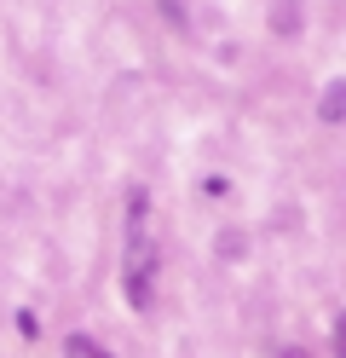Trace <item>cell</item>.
Masks as SVG:
<instances>
[{
	"label": "cell",
	"mask_w": 346,
	"mask_h": 358,
	"mask_svg": "<svg viewBox=\"0 0 346 358\" xmlns=\"http://www.w3.org/2000/svg\"><path fill=\"white\" fill-rule=\"evenodd\" d=\"M317 116L329 122V127H335V122L346 116V81H323V99H317Z\"/></svg>",
	"instance_id": "7a4b0ae2"
},
{
	"label": "cell",
	"mask_w": 346,
	"mask_h": 358,
	"mask_svg": "<svg viewBox=\"0 0 346 358\" xmlns=\"http://www.w3.org/2000/svg\"><path fill=\"white\" fill-rule=\"evenodd\" d=\"M271 24H277V35H294L300 24H306V6H300V0H277V17H271Z\"/></svg>",
	"instance_id": "3957f363"
},
{
	"label": "cell",
	"mask_w": 346,
	"mask_h": 358,
	"mask_svg": "<svg viewBox=\"0 0 346 358\" xmlns=\"http://www.w3.org/2000/svg\"><path fill=\"white\" fill-rule=\"evenodd\" d=\"M17 335H41V318H35V312H17Z\"/></svg>",
	"instance_id": "5b68a950"
},
{
	"label": "cell",
	"mask_w": 346,
	"mask_h": 358,
	"mask_svg": "<svg viewBox=\"0 0 346 358\" xmlns=\"http://www.w3.org/2000/svg\"><path fill=\"white\" fill-rule=\"evenodd\" d=\"M283 358H306V352H294V347H289V352H283Z\"/></svg>",
	"instance_id": "8992f818"
},
{
	"label": "cell",
	"mask_w": 346,
	"mask_h": 358,
	"mask_svg": "<svg viewBox=\"0 0 346 358\" xmlns=\"http://www.w3.org/2000/svg\"><path fill=\"white\" fill-rule=\"evenodd\" d=\"M64 352H69V358H115V352H104L99 341H92V335H69Z\"/></svg>",
	"instance_id": "277c9868"
},
{
	"label": "cell",
	"mask_w": 346,
	"mask_h": 358,
	"mask_svg": "<svg viewBox=\"0 0 346 358\" xmlns=\"http://www.w3.org/2000/svg\"><path fill=\"white\" fill-rule=\"evenodd\" d=\"M156 266H161V255H156V243H150L145 231H127L122 289H127V301H133L138 312H150V295H156Z\"/></svg>",
	"instance_id": "6da1fadb"
}]
</instances>
